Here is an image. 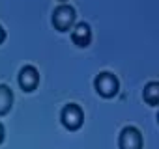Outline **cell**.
Instances as JSON below:
<instances>
[{"instance_id":"cell-1","label":"cell","mask_w":159,"mask_h":149,"mask_svg":"<svg viewBox=\"0 0 159 149\" xmlns=\"http://www.w3.org/2000/svg\"><path fill=\"white\" fill-rule=\"evenodd\" d=\"M11 101V95L6 92V88H0V110H4Z\"/></svg>"},{"instance_id":"cell-2","label":"cell","mask_w":159,"mask_h":149,"mask_svg":"<svg viewBox=\"0 0 159 149\" xmlns=\"http://www.w3.org/2000/svg\"><path fill=\"white\" fill-rule=\"evenodd\" d=\"M0 132H2V130H0Z\"/></svg>"}]
</instances>
